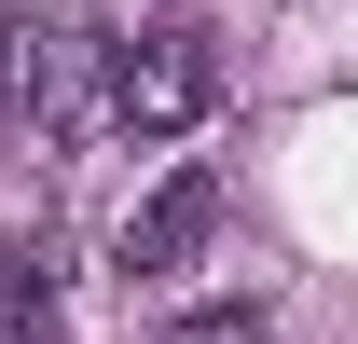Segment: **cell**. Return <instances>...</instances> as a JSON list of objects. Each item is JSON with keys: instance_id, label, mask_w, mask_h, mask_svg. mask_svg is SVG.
I'll return each mask as SVG.
<instances>
[{"instance_id": "cell-2", "label": "cell", "mask_w": 358, "mask_h": 344, "mask_svg": "<svg viewBox=\"0 0 358 344\" xmlns=\"http://www.w3.org/2000/svg\"><path fill=\"white\" fill-rule=\"evenodd\" d=\"M83 28H14L0 42V124L14 138H83L96 124V83H83Z\"/></svg>"}, {"instance_id": "cell-5", "label": "cell", "mask_w": 358, "mask_h": 344, "mask_svg": "<svg viewBox=\"0 0 358 344\" xmlns=\"http://www.w3.org/2000/svg\"><path fill=\"white\" fill-rule=\"evenodd\" d=\"M166 344H275V331H262V303H207V317H179Z\"/></svg>"}, {"instance_id": "cell-1", "label": "cell", "mask_w": 358, "mask_h": 344, "mask_svg": "<svg viewBox=\"0 0 358 344\" xmlns=\"http://www.w3.org/2000/svg\"><path fill=\"white\" fill-rule=\"evenodd\" d=\"M221 110V42L193 28V14H152L138 42H110V69H96V124H124V138H193Z\"/></svg>"}, {"instance_id": "cell-4", "label": "cell", "mask_w": 358, "mask_h": 344, "mask_svg": "<svg viewBox=\"0 0 358 344\" xmlns=\"http://www.w3.org/2000/svg\"><path fill=\"white\" fill-rule=\"evenodd\" d=\"M0 317H14V331L55 317V248H0Z\"/></svg>"}, {"instance_id": "cell-3", "label": "cell", "mask_w": 358, "mask_h": 344, "mask_svg": "<svg viewBox=\"0 0 358 344\" xmlns=\"http://www.w3.org/2000/svg\"><path fill=\"white\" fill-rule=\"evenodd\" d=\"M207 234H221V179H207V166H179L166 193H152V207L124 220V248H110V275H124V289H152V275H179V261L207 248Z\"/></svg>"}]
</instances>
